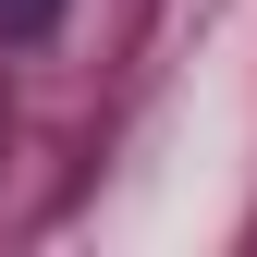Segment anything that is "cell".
<instances>
[{"mask_svg": "<svg viewBox=\"0 0 257 257\" xmlns=\"http://www.w3.org/2000/svg\"><path fill=\"white\" fill-rule=\"evenodd\" d=\"M61 25V0H0V37H49Z\"/></svg>", "mask_w": 257, "mask_h": 257, "instance_id": "6da1fadb", "label": "cell"}]
</instances>
